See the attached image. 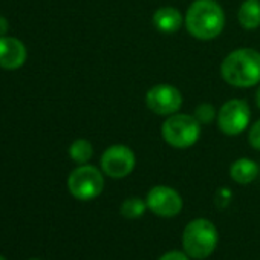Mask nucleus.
Here are the masks:
<instances>
[{"instance_id": "obj_22", "label": "nucleus", "mask_w": 260, "mask_h": 260, "mask_svg": "<svg viewBox=\"0 0 260 260\" xmlns=\"http://www.w3.org/2000/svg\"><path fill=\"white\" fill-rule=\"evenodd\" d=\"M29 260H40V258H29Z\"/></svg>"}, {"instance_id": "obj_9", "label": "nucleus", "mask_w": 260, "mask_h": 260, "mask_svg": "<svg viewBox=\"0 0 260 260\" xmlns=\"http://www.w3.org/2000/svg\"><path fill=\"white\" fill-rule=\"evenodd\" d=\"M147 208L159 217H175L182 210V198L167 185H156L147 193Z\"/></svg>"}, {"instance_id": "obj_13", "label": "nucleus", "mask_w": 260, "mask_h": 260, "mask_svg": "<svg viewBox=\"0 0 260 260\" xmlns=\"http://www.w3.org/2000/svg\"><path fill=\"white\" fill-rule=\"evenodd\" d=\"M239 23L245 29H257L260 26V2L258 0H245L237 13Z\"/></svg>"}, {"instance_id": "obj_5", "label": "nucleus", "mask_w": 260, "mask_h": 260, "mask_svg": "<svg viewBox=\"0 0 260 260\" xmlns=\"http://www.w3.org/2000/svg\"><path fill=\"white\" fill-rule=\"evenodd\" d=\"M104 179L101 172L87 164H81L68 178L69 193L78 201H92L98 198L103 191Z\"/></svg>"}, {"instance_id": "obj_10", "label": "nucleus", "mask_w": 260, "mask_h": 260, "mask_svg": "<svg viewBox=\"0 0 260 260\" xmlns=\"http://www.w3.org/2000/svg\"><path fill=\"white\" fill-rule=\"evenodd\" d=\"M28 57L26 46L16 37H0V68L14 71L25 64Z\"/></svg>"}, {"instance_id": "obj_8", "label": "nucleus", "mask_w": 260, "mask_h": 260, "mask_svg": "<svg viewBox=\"0 0 260 260\" xmlns=\"http://www.w3.org/2000/svg\"><path fill=\"white\" fill-rule=\"evenodd\" d=\"M146 104L156 115H173L182 106V95L172 84H156L146 93Z\"/></svg>"}, {"instance_id": "obj_11", "label": "nucleus", "mask_w": 260, "mask_h": 260, "mask_svg": "<svg viewBox=\"0 0 260 260\" xmlns=\"http://www.w3.org/2000/svg\"><path fill=\"white\" fill-rule=\"evenodd\" d=\"M184 23L182 14L172 7H164L155 11L153 14V25L159 32L164 34H172L176 32Z\"/></svg>"}, {"instance_id": "obj_1", "label": "nucleus", "mask_w": 260, "mask_h": 260, "mask_svg": "<svg viewBox=\"0 0 260 260\" xmlns=\"http://www.w3.org/2000/svg\"><path fill=\"white\" fill-rule=\"evenodd\" d=\"M225 26V14L216 0H194L185 14V28L198 40L216 39Z\"/></svg>"}, {"instance_id": "obj_3", "label": "nucleus", "mask_w": 260, "mask_h": 260, "mask_svg": "<svg viewBox=\"0 0 260 260\" xmlns=\"http://www.w3.org/2000/svg\"><path fill=\"white\" fill-rule=\"evenodd\" d=\"M219 242V233L213 222L208 219L191 220L182 233V248L184 252L196 260H204L210 257Z\"/></svg>"}, {"instance_id": "obj_2", "label": "nucleus", "mask_w": 260, "mask_h": 260, "mask_svg": "<svg viewBox=\"0 0 260 260\" xmlns=\"http://www.w3.org/2000/svg\"><path fill=\"white\" fill-rule=\"evenodd\" d=\"M222 78L234 87H251L260 81V52L240 48L230 52L220 66Z\"/></svg>"}, {"instance_id": "obj_6", "label": "nucleus", "mask_w": 260, "mask_h": 260, "mask_svg": "<svg viewBox=\"0 0 260 260\" xmlns=\"http://www.w3.org/2000/svg\"><path fill=\"white\" fill-rule=\"evenodd\" d=\"M249 106L243 100H230L217 112V125L228 137L242 134L249 122Z\"/></svg>"}, {"instance_id": "obj_4", "label": "nucleus", "mask_w": 260, "mask_h": 260, "mask_svg": "<svg viewBox=\"0 0 260 260\" xmlns=\"http://www.w3.org/2000/svg\"><path fill=\"white\" fill-rule=\"evenodd\" d=\"M162 138L175 149L191 147L201 135V122L196 116L185 113H173L166 119L161 128Z\"/></svg>"}, {"instance_id": "obj_17", "label": "nucleus", "mask_w": 260, "mask_h": 260, "mask_svg": "<svg viewBox=\"0 0 260 260\" xmlns=\"http://www.w3.org/2000/svg\"><path fill=\"white\" fill-rule=\"evenodd\" d=\"M248 140H249V144H251L252 149L260 150V119L257 122H254L252 127L249 128Z\"/></svg>"}, {"instance_id": "obj_21", "label": "nucleus", "mask_w": 260, "mask_h": 260, "mask_svg": "<svg viewBox=\"0 0 260 260\" xmlns=\"http://www.w3.org/2000/svg\"><path fill=\"white\" fill-rule=\"evenodd\" d=\"M0 260H7L5 257H2V255H0Z\"/></svg>"}, {"instance_id": "obj_20", "label": "nucleus", "mask_w": 260, "mask_h": 260, "mask_svg": "<svg viewBox=\"0 0 260 260\" xmlns=\"http://www.w3.org/2000/svg\"><path fill=\"white\" fill-rule=\"evenodd\" d=\"M255 104H257V107L260 109V87L257 89V93H255Z\"/></svg>"}, {"instance_id": "obj_12", "label": "nucleus", "mask_w": 260, "mask_h": 260, "mask_svg": "<svg viewBox=\"0 0 260 260\" xmlns=\"http://www.w3.org/2000/svg\"><path fill=\"white\" fill-rule=\"evenodd\" d=\"M257 175H258V166L248 158H240L234 161L230 167L231 179L240 185L251 184L257 178Z\"/></svg>"}, {"instance_id": "obj_15", "label": "nucleus", "mask_w": 260, "mask_h": 260, "mask_svg": "<svg viewBox=\"0 0 260 260\" xmlns=\"http://www.w3.org/2000/svg\"><path fill=\"white\" fill-rule=\"evenodd\" d=\"M146 210L147 202L140 198H128L119 207V213L125 219H140L146 213Z\"/></svg>"}, {"instance_id": "obj_19", "label": "nucleus", "mask_w": 260, "mask_h": 260, "mask_svg": "<svg viewBox=\"0 0 260 260\" xmlns=\"http://www.w3.org/2000/svg\"><path fill=\"white\" fill-rule=\"evenodd\" d=\"M8 29H10V23H8V20H7L4 16H0V37H4V36L8 32Z\"/></svg>"}, {"instance_id": "obj_16", "label": "nucleus", "mask_w": 260, "mask_h": 260, "mask_svg": "<svg viewBox=\"0 0 260 260\" xmlns=\"http://www.w3.org/2000/svg\"><path fill=\"white\" fill-rule=\"evenodd\" d=\"M196 119L201 122V124H208L214 119L216 116V110L211 104H201L196 107V113H194Z\"/></svg>"}, {"instance_id": "obj_18", "label": "nucleus", "mask_w": 260, "mask_h": 260, "mask_svg": "<svg viewBox=\"0 0 260 260\" xmlns=\"http://www.w3.org/2000/svg\"><path fill=\"white\" fill-rule=\"evenodd\" d=\"M159 260H190V257L182 251H169Z\"/></svg>"}, {"instance_id": "obj_14", "label": "nucleus", "mask_w": 260, "mask_h": 260, "mask_svg": "<svg viewBox=\"0 0 260 260\" xmlns=\"http://www.w3.org/2000/svg\"><path fill=\"white\" fill-rule=\"evenodd\" d=\"M69 156L77 164H86L93 156V147L87 140H75L69 147Z\"/></svg>"}, {"instance_id": "obj_7", "label": "nucleus", "mask_w": 260, "mask_h": 260, "mask_svg": "<svg viewBox=\"0 0 260 260\" xmlns=\"http://www.w3.org/2000/svg\"><path fill=\"white\" fill-rule=\"evenodd\" d=\"M135 153L127 146L116 144L104 150L101 156V170L109 178L121 179L128 176L135 169Z\"/></svg>"}]
</instances>
